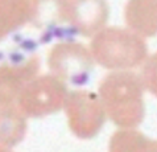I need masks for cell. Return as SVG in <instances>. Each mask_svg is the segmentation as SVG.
<instances>
[{
  "label": "cell",
  "instance_id": "6da1fadb",
  "mask_svg": "<svg viewBox=\"0 0 157 152\" xmlns=\"http://www.w3.org/2000/svg\"><path fill=\"white\" fill-rule=\"evenodd\" d=\"M133 76L120 73L104 80L102 85L100 103L104 112H108L114 122L123 126L139 123L143 103L140 86Z\"/></svg>",
  "mask_w": 157,
  "mask_h": 152
},
{
  "label": "cell",
  "instance_id": "7a4b0ae2",
  "mask_svg": "<svg viewBox=\"0 0 157 152\" xmlns=\"http://www.w3.org/2000/svg\"><path fill=\"white\" fill-rule=\"evenodd\" d=\"M93 56L107 68H132L144 57V48L136 33L108 29L94 40Z\"/></svg>",
  "mask_w": 157,
  "mask_h": 152
},
{
  "label": "cell",
  "instance_id": "3957f363",
  "mask_svg": "<svg viewBox=\"0 0 157 152\" xmlns=\"http://www.w3.org/2000/svg\"><path fill=\"white\" fill-rule=\"evenodd\" d=\"M19 101L21 112L29 115L49 114L66 102L65 86L57 77L41 78L24 86L19 94Z\"/></svg>",
  "mask_w": 157,
  "mask_h": 152
},
{
  "label": "cell",
  "instance_id": "277c9868",
  "mask_svg": "<svg viewBox=\"0 0 157 152\" xmlns=\"http://www.w3.org/2000/svg\"><path fill=\"white\" fill-rule=\"evenodd\" d=\"M69 122L79 136H91L102 126L104 110L100 101L90 93H75L66 99Z\"/></svg>",
  "mask_w": 157,
  "mask_h": 152
},
{
  "label": "cell",
  "instance_id": "5b68a950",
  "mask_svg": "<svg viewBox=\"0 0 157 152\" xmlns=\"http://www.w3.org/2000/svg\"><path fill=\"white\" fill-rule=\"evenodd\" d=\"M65 46L57 48L52 52L50 66L57 74L58 80H66L71 82L86 81L91 70L90 54L78 44H63Z\"/></svg>",
  "mask_w": 157,
  "mask_h": 152
},
{
  "label": "cell",
  "instance_id": "8992f818",
  "mask_svg": "<svg viewBox=\"0 0 157 152\" xmlns=\"http://www.w3.org/2000/svg\"><path fill=\"white\" fill-rule=\"evenodd\" d=\"M62 11L78 30L91 33L107 20V6L103 0H61Z\"/></svg>",
  "mask_w": 157,
  "mask_h": 152
},
{
  "label": "cell",
  "instance_id": "52a82bcc",
  "mask_svg": "<svg viewBox=\"0 0 157 152\" xmlns=\"http://www.w3.org/2000/svg\"><path fill=\"white\" fill-rule=\"evenodd\" d=\"M157 0H131L125 11V19L135 30L140 33H153L157 28Z\"/></svg>",
  "mask_w": 157,
  "mask_h": 152
},
{
  "label": "cell",
  "instance_id": "ba28073f",
  "mask_svg": "<svg viewBox=\"0 0 157 152\" xmlns=\"http://www.w3.org/2000/svg\"><path fill=\"white\" fill-rule=\"evenodd\" d=\"M30 11L29 0H0V40L23 25Z\"/></svg>",
  "mask_w": 157,
  "mask_h": 152
},
{
  "label": "cell",
  "instance_id": "9c48e42d",
  "mask_svg": "<svg viewBox=\"0 0 157 152\" xmlns=\"http://www.w3.org/2000/svg\"><path fill=\"white\" fill-rule=\"evenodd\" d=\"M25 130L20 110L11 105H0V146H12L23 138Z\"/></svg>",
  "mask_w": 157,
  "mask_h": 152
},
{
  "label": "cell",
  "instance_id": "30bf717a",
  "mask_svg": "<svg viewBox=\"0 0 157 152\" xmlns=\"http://www.w3.org/2000/svg\"><path fill=\"white\" fill-rule=\"evenodd\" d=\"M0 152H8V150H6L4 146H0Z\"/></svg>",
  "mask_w": 157,
  "mask_h": 152
}]
</instances>
